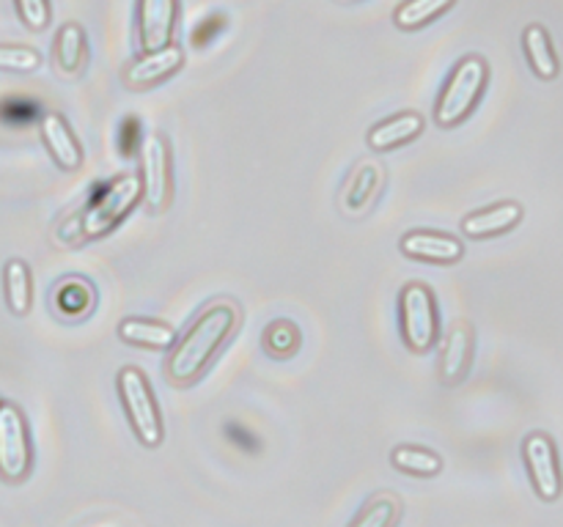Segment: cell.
Returning a JSON list of instances; mask_svg holds the SVG:
<instances>
[{
	"label": "cell",
	"instance_id": "obj_6",
	"mask_svg": "<svg viewBox=\"0 0 563 527\" xmlns=\"http://www.w3.org/2000/svg\"><path fill=\"white\" fill-rule=\"evenodd\" d=\"M141 201L152 212H165L174 195L170 179V146L159 132H148L141 141Z\"/></svg>",
	"mask_w": 563,
	"mask_h": 527
},
{
	"label": "cell",
	"instance_id": "obj_20",
	"mask_svg": "<svg viewBox=\"0 0 563 527\" xmlns=\"http://www.w3.org/2000/svg\"><path fill=\"white\" fill-rule=\"evenodd\" d=\"M522 47H526L528 64L537 71L542 80H553L559 75V58L553 53V44H550L548 31L542 25H528L522 33Z\"/></svg>",
	"mask_w": 563,
	"mask_h": 527
},
{
	"label": "cell",
	"instance_id": "obj_3",
	"mask_svg": "<svg viewBox=\"0 0 563 527\" xmlns=\"http://www.w3.org/2000/svg\"><path fill=\"white\" fill-rule=\"evenodd\" d=\"M115 388H119L121 406H124L126 421H130L135 437L141 439V445H146V448H157V445L163 442L165 431L157 401H154V390L152 384H148L146 373L137 366L119 368Z\"/></svg>",
	"mask_w": 563,
	"mask_h": 527
},
{
	"label": "cell",
	"instance_id": "obj_17",
	"mask_svg": "<svg viewBox=\"0 0 563 527\" xmlns=\"http://www.w3.org/2000/svg\"><path fill=\"white\" fill-rule=\"evenodd\" d=\"M88 44L80 22H64L55 33V66L60 75L77 77L86 66Z\"/></svg>",
	"mask_w": 563,
	"mask_h": 527
},
{
	"label": "cell",
	"instance_id": "obj_25",
	"mask_svg": "<svg viewBox=\"0 0 563 527\" xmlns=\"http://www.w3.org/2000/svg\"><path fill=\"white\" fill-rule=\"evenodd\" d=\"M399 500L383 494V497H374L366 508L357 514V519L350 527H394L399 519Z\"/></svg>",
	"mask_w": 563,
	"mask_h": 527
},
{
	"label": "cell",
	"instance_id": "obj_1",
	"mask_svg": "<svg viewBox=\"0 0 563 527\" xmlns=\"http://www.w3.org/2000/svg\"><path fill=\"white\" fill-rule=\"evenodd\" d=\"M236 318H240V311H236V305H231L225 300L203 307L196 316V322L187 327V333L170 346L168 360H165V377H168V382L179 384V388L198 382L201 373L220 355L225 340L231 338V333L236 327Z\"/></svg>",
	"mask_w": 563,
	"mask_h": 527
},
{
	"label": "cell",
	"instance_id": "obj_11",
	"mask_svg": "<svg viewBox=\"0 0 563 527\" xmlns=\"http://www.w3.org/2000/svg\"><path fill=\"white\" fill-rule=\"evenodd\" d=\"M385 181V168L377 162V159H363L352 176L346 179L344 190H341V212L346 217H363V214L372 209V203L377 201L379 190H383Z\"/></svg>",
	"mask_w": 563,
	"mask_h": 527
},
{
	"label": "cell",
	"instance_id": "obj_23",
	"mask_svg": "<svg viewBox=\"0 0 563 527\" xmlns=\"http://www.w3.org/2000/svg\"><path fill=\"white\" fill-rule=\"evenodd\" d=\"M396 470L407 472V475H421L432 478L443 470V459L438 453L427 448H416V445H399V448L390 453Z\"/></svg>",
	"mask_w": 563,
	"mask_h": 527
},
{
	"label": "cell",
	"instance_id": "obj_21",
	"mask_svg": "<svg viewBox=\"0 0 563 527\" xmlns=\"http://www.w3.org/2000/svg\"><path fill=\"white\" fill-rule=\"evenodd\" d=\"M55 305H58V311L64 316H88L93 311V305H97V291H93V285L88 280L69 278L55 291Z\"/></svg>",
	"mask_w": 563,
	"mask_h": 527
},
{
	"label": "cell",
	"instance_id": "obj_7",
	"mask_svg": "<svg viewBox=\"0 0 563 527\" xmlns=\"http://www.w3.org/2000/svg\"><path fill=\"white\" fill-rule=\"evenodd\" d=\"M33 450L20 406L0 401V478L20 483L31 472Z\"/></svg>",
	"mask_w": 563,
	"mask_h": 527
},
{
	"label": "cell",
	"instance_id": "obj_16",
	"mask_svg": "<svg viewBox=\"0 0 563 527\" xmlns=\"http://www.w3.org/2000/svg\"><path fill=\"white\" fill-rule=\"evenodd\" d=\"M522 220V206L517 201H504L495 203V206L482 209V212H473L462 220V234L471 236V239H487V236L506 234V231L515 228Z\"/></svg>",
	"mask_w": 563,
	"mask_h": 527
},
{
	"label": "cell",
	"instance_id": "obj_10",
	"mask_svg": "<svg viewBox=\"0 0 563 527\" xmlns=\"http://www.w3.org/2000/svg\"><path fill=\"white\" fill-rule=\"evenodd\" d=\"M181 64H185V49L170 42L159 49H148L141 58L132 60L124 71V82L132 91H146V88L157 86L165 77L179 71Z\"/></svg>",
	"mask_w": 563,
	"mask_h": 527
},
{
	"label": "cell",
	"instance_id": "obj_15",
	"mask_svg": "<svg viewBox=\"0 0 563 527\" xmlns=\"http://www.w3.org/2000/svg\"><path fill=\"white\" fill-rule=\"evenodd\" d=\"M423 132V115L416 110H405V113H396L390 119L379 121L377 126H372L366 135V143L372 152H394V148L407 146V143L416 141Z\"/></svg>",
	"mask_w": 563,
	"mask_h": 527
},
{
	"label": "cell",
	"instance_id": "obj_22",
	"mask_svg": "<svg viewBox=\"0 0 563 527\" xmlns=\"http://www.w3.org/2000/svg\"><path fill=\"white\" fill-rule=\"evenodd\" d=\"M454 3L456 0H405L396 9L394 22L401 31H418V27L429 25L432 20L443 16Z\"/></svg>",
	"mask_w": 563,
	"mask_h": 527
},
{
	"label": "cell",
	"instance_id": "obj_5",
	"mask_svg": "<svg viewBox=\"0 0 563 527\" xmlns=\"http://www.w3.org/2000/svg\"><path fill=\"white\" fill-rule=\"evenodd\" d=\"M137 201H141V179L135 173L119 176L82 217V239H99L108 231H113L137 206Z\"/></svg>",
	"mask_w": 563,
	"mask_h": 527
},
{
	"label": "cell",
	"instance_id": "obj_19",
	"mask_svg": "<svg viewBox=\"0 0 563 527\" xmlns=\"http://www.w3.org/2000/svg\"><path fill=\"white\" fill-rule=\"evenodd\" d=\"M3 291L9 311L14 316H25L31 311L33 302V285H31V269L22 258H11L3 269Z\"/></svg>",
	"mask_w": 563,
	"mask_h": 527
},
{
	"label": "cell",
	"instance_id": "obj_9",
	"mask_svg": "<svg viewBox=\"0 0 563 527\" xmlns=\"http://www.w3.org/2000/svg\"><path fill=\"white\" fill-rule=\"evenodd\" d=\"M179 0H137V44L143 53L174 42Z\"/></svg>",
	"mask_w": 563,
	"mask_h": 527
},
{
	"label": "cell",
	"instance_id": "obj_14",
	"mask_svg": "<svg viewBox=\"0 0 563 527\" xmlns=\"http://www.w3.org/2000/svg\"><path fill=\"white\" fill-rule=\"evenodd\" d=\"M38 130H42V141L44 146H47L49 157L55 159V165L64 170H77L82 165V146L77 143L75 132H71V126L66 124V119L60 113H55V110H47V113L42 115V124H38Z\"/></svg>",
	"mask_w": 563,
	"mask_h": 527
},
{
	"label": "cell",
	"instance_id": "obj_8",
	"mask_svg": "<svg viewBox=\"0 0 563 527\" xmlns=\"http://www.w3.org/2000/svg\"><path fill=\"white\" fill-rule=\"evenodd\" d=\"M526 453L528 472H531L533 489L542 500L553 503L561 494V470H559V456H555V445L548 434H531L522 445Z\"/></svg>",
	"mask_w": 563,
	"mask_h": 527
},
{
	"label": "cell",
	"instance_id": "obj_27",
	"mask_svg": "<svg viewBox=\"0 0 563 527\" xmlns=\"http://www.w3.org/2000/svg\"><path fill=\"white\" fill-rule=\"evenodd\" d=\"M16 14L25 22V27L31 31H44L49 25V16H53V9H49V0H14Z\"/></svg>",
	"mask_w": 563,
	"mask_h": 527
},
{
	"label": "cell",
	"instance_id": "obj_12",
	"mask_svg": "<svg viewBox=\"0 0 563 527\" xmlns=\"http://www.w3.org/2000/svg\"><path fill=\"white\" fill-rule=\"evenodd\" d=\"M473 346H476V335H473L471 322L451 324L443 349H440V379H443V384L454 388V384L465 382L473 362Z\"/></svg>",
	"mask_w": 563,
	"mask_h": 527
},
{
	"label": "cell",
	"instance_id": "obj_13",
	"mask_svg": "<svg viewBox=\"0 0 563 527\" xmlns=\"http://www.w3.org/2000/svg\"><path fill=\"white\" fill-rule=\"evenodd\" d=\"M407 258L427 264H456L465 256V245L456 236L440 234V231H410L399 242Z\"/></svg>",
	"mask_w": 563,
	"mask_h": 527
},
{
	"label": "cell",
	"instance_id": "obj_24",
	"mask_svg": "<svg viewBox=\"0 0 563 527\" xmlns=\"http://www.w3.org/2000/svg\"><path fill=\"white\" fill-rule=\"evenodd\" d=\"M262 344L269 357H291L300 349V329H297V324L289 322V318H275V322H269L267 329H264Z\"/></svg>",
	"mask_w": 563,
	"mask_h": 527
},
{
	"label": "cell",
	"instance_id": "obj_26",
	"mask_svg": "<svg viewBox=\"0 0 563 527\" xmlns=\"http://www.w3.org/2000/svg\"><path fill=\"white\" fill-rule=\"evenodd\" d=\"M42 66V53L22 44H0V71H36Z\"/></svg>",
	"mask_w": 563,
	"mask_h": 527
},
{
	"label": "cell",
	"instance_id": "obj_2",
	"mask_svg": "<svg viewBox=\"0 0 563 527\" xmlns=\"http://www.w3.org/2000/svg\"><path fill=\"white\" fill-rule=\"evenodd\" d=\"M489 80V66L482 55H467L451 71L449 82L443 86L438 97V108H434V121L438 126L449 130L465 121L473 113L476 102L482 99L484 88Z\"/></svg>",
	"mask_w": 563,
	"mask_h": 527
},
{
	"label": "cell",
	"instance_id": "obj_18",
	"mask_svg": "<svg viewBox=\"0 0 563 527\" xmlns=\"http://www.w3.org/2000/svg\"><path fill=\"white\" fill-rule=\"evenodd\" d=\"M119 338L130 346H143V349H170L176 340V333L163 322L132 316L119 324Z\"/></svg>",
	"mask_w": 563,
	"mask_h": 527
},
{
	"label": "cell",
	"instance_id": "obj_4",
	"mask_svg": "<svg viewBox=\"0 0 563 527\" xmlns=\"http://www.w3.org/2000/svg\"><path fill=\"white\" fill-rule=\"evenodd\" d=\"M399 324L407 349L416 351V355H427L434 349L440 338L438 300H434V291L421 280H410L401 289Z\"/></svg>",
	"mask_w": 563,
	"mask_h": 527
}]
</instances>
